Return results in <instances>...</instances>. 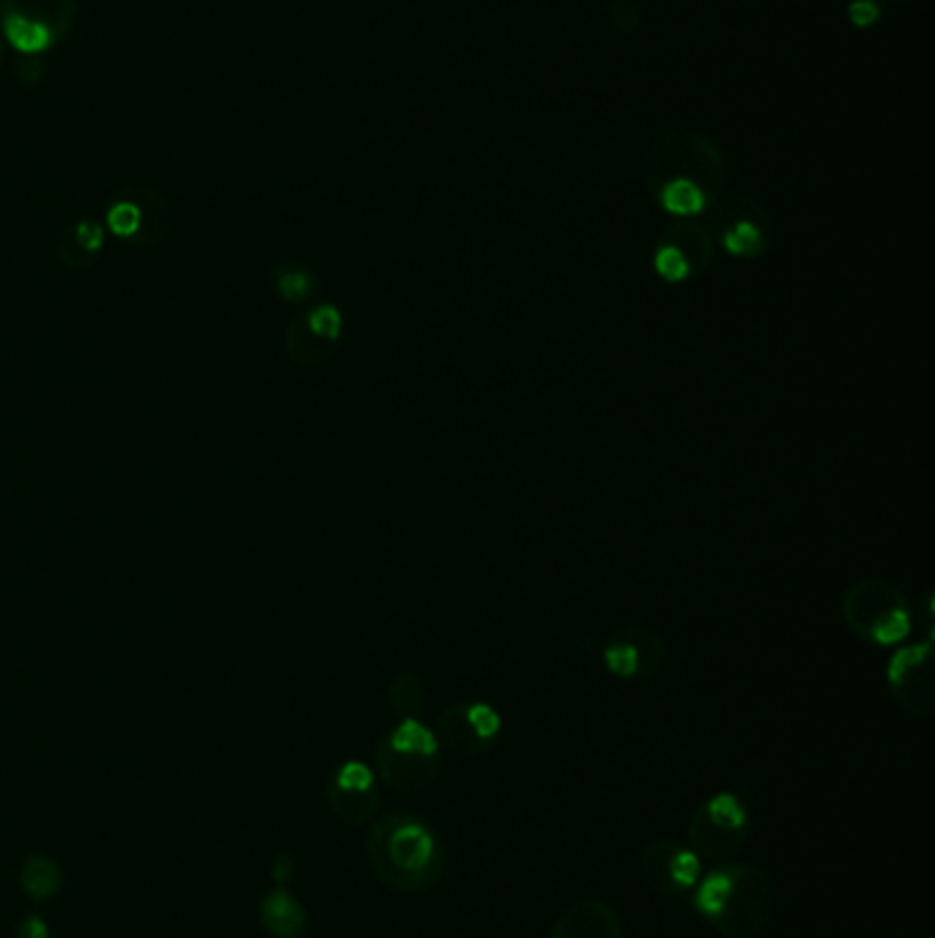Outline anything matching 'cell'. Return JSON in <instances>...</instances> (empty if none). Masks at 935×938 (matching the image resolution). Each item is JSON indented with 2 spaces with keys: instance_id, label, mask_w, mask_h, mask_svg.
Instances as JSON below:
<instances>
[{
  "instance_id": "6da1fadb",
  "label": "cell",
  "mask_w": 935,
  "mask_h": 938,
  "mask_svg": "<svg viewBox=\"0 0 935 938\" xmlns=\"http://www.w3.org/2000/svg\"><path fill=\"white\" fill-rule=\"evenodd\" d=\"M365 856L371 873L387 889L401 895H420L445 873V848L434 829L409 812H387L373 823Z\"/></svg>"
},
{
  "instance_id": "7a4b0ae2",
  "label": "cell",
  "mask_w": 935,
  "mask_h": 938,
  "mask_svg": "<svg viewBox=\"0 0 935 938\" xmlns=\"http://www.w3.org/2000/svg\"><path fill=\"white\" fill-rule=\"evenodd\" d=\"M694 911L724 938H757L776 911L774 881L755 864L713 867L691 892Z\"/></svg>"
},
{
  "instance_id": "3957f363",
  "label": "cell",
  "mask_w": 935,
  "mask_h": 938,
  "mask_svg": "<svg viewBox=\"0 0 935 938\" xmlns=\"http://www.w3.org/2000/svg\"><path fill=\"white\" fill-rule=\"evenodd\" d=\"M376 771L401 793L428 788L439 774V741L417 719H404L376 749Z\"/></svg>"
},
{
  "instance_id": "277c9868",
  "label": "cell",
  "mask_w": 935,
  "mask_h": 938,
  "mask_svg": "<svg viewBox=\"0 0 935 938\" xmlns=\"http://www.w3.org/2000/svg\"><path fill=\"white\" fill-rule=\"evenodd\" d=\"M80 0H0V36L20 55H42L75 28Z\"/></svg>"
},
{
  "instance_id": "5b68a950",
  "label": "cell",
  "mask_w": 935,
  "mask_h": 938,
  "mask_svg": "<svg viewBox=\"0 0 935 938\" xmlns=\"http://www.w3.org/2000/svg\"><path fill=\"white\" fill-rule=\"evenodd\" d=\"M686 834L697 856L730 862L749 837V812L735 793H716L694 810Z\"/></svg>"
},
{
  "instance_id": "8992f818",
  "label": "cell",
  "mask_w": 935,
  "mask_h": 938,
  "mask_svg": "<svg viewBox=\"0 0 935 938\" xmlns=\"http://www.w3.org/2000/svg\"><path fill=\"white\" fill-rule=\"evenodd\" d=\"M639 873L661 897H689L702 878V862L686 845L656 840L639 853Z\"/></svg>"
},
{
  "instance_id": "52a82bcc",
  "label": "cell",
  "mask_w": 935,
  "mask_h": 938,
  "mask_svg": "<svg viewBox=\"0 0 935 938\" xmlns=\"http://www.w3.org/2000/svg\"><path fill=\"white\" fill-rule=\"evenodd\" d=\"M327 804L346 826H365L379 810L376 774L360 760H346L327 785Z\"/></svg>"
},
{
  "instance_id": "ba28073f",
  "label": "cell",
  "mask_w": 935,
  "mask_h": 938,
  "mask_svg": "<svg viewBox=\"0 0 935 938\" xmlns=\"http://www.w3.org/2000/svg\"><path fill=\"white\" fill-rule=\"evenodd\" d=\"M889 683H892L897 703L911 714H930L933 708V675H930V648H908L894 656L889 664Z\"/></svg>"
},
{
  "instance_id": "9c48e42d",
  "label": "cell",
  "mask_w": 935,
  "mask_h": 938,
  "mask_svg": "<svg viewBox=\"0 0 935 938\" xmlns=\"http://www.w3.org/2000/svg\"><path fill=\"white\" fill-rule=\"evenodd\" d=\"M552 938H623V919L601 897H579L557 917Z\"/></svg>"
},
{
  "instance_id": "30bf717a",
  "label": "cell",
  "mask_w": 935,
  "mask_h": 938,
  "mask_svg": "<svg viewBox=\"0 0 935 938\" xmlns=\"http://www.w3.org/2000/svg\"><path fill=\"white\" fill-rule=\"evenodd\" d=\"M258 919H261V928L272 938H305V930H308L305 908L283 886L261 897Z\"/></svg>"
},
{
  "instance_id": "8fae6325",
  "label": "cell",
  "mask_w": 935,
  "mask_h": 938,
  "mask_svg": "<svg viewBox=\"0 0 935 938\" xmlns=\"http://www.w3.org/2000/svg\"><path fill=\"white\" fill-rule=\"evenodd\" d=\"M436 741L445 744L447 749H453L458 755H480L483 749L491 747V741L480 736V730L472 722L467 705H456V708H447L445 714L439 716V727H436Z\"/></svg>"
},
{
  "instance_id": "7c38bea8",
  "label": "cell",
  "mask_w": 935,
  "mask_h": 938,
  "mask_svg": "<svg viewBox=\"0 0 935 938\" xmlns=\"http://www.w3.org/2000/svg\"><path fill=\"white\" fill-rule=\"evenodd\" d=\"M20 889L31 903H50L64 889V873L55 859L31 853L20 867Z\"/></svg>"
},
{
  "instance_id": "4fadbf2b",
  "label": "cell",
  "mask_w": 935,
  "mask_h": 938,
  "mask_svg": "<svg viewBox=\"0 0 935 938\" xmlns=\"http://www.w3.org/2000/svg\"><path fill=\"white\" fill-rule=\"evenodd\" d=\"M623 637H626V640H615L606 648V667L615 672V675H620V678H634V675H639V672L645 670V661H642L639 645L631 640V634L623 631Z\"/></svg>"
},
{
  "instance_id": "5bb4252c",
  "label": "cell",
  "mask_w": 935,
  "mask_h": 938,
  "mask_svg": "<svg viewBox=\"0 0 935 938\" xmlns=\"http://www.w3.org/2000/svg\"><path fill=\"white\" fill-rule=\"evenodd\" d=\"M661 203H664V209L672 214H697L702 212V206H705V195L694 182H686V179H678V182H670L661 192Z\"/></svg>"
},
{
  "instance_id": "9a60e30c",
  "label": "cell",
  "mask_w": 935,
  "mask_h": 938,
  "mask_svg": "<svg viewBox=\"0 0 935 938\" xmlns=\"http://www.w3.org/2000/svg\"><path fill=\"white\" fill-rule=\"evenodd\" d=\"M423 700V683L417 681L415 675H401V678L393 683V689H390V703H393L395 711L404 716V719H417L420 708H423Z\"/></svg>"
},
{
  "instance_id": "2e32d148",
  "label": "cell",
  "mask_w": 935,
  "mask_h": 938,
  "mask_svg": "<svg viewBox=\"0 0 935 938\" xmlns=\"http://www.w3.org/2000/svg\"><path fill=\"white\" fill-rule=\"evenodd\" d=\"M724 247L733 253V256H755L757 250L763 247V236L755 223H735L727 234H724Z\"/></svg>"
},
{
  "instance_id": "e0dca14e",
  "label": "cell",
  "mask_w": 935,
  "mask_h": 938,
  "mask_svg": "<svg viewBox=\"0 0 935 938\" xmlns=\"http://www.w3.org/2000/svg\"><path fill=\"white\" fill-rule=\"evenodd\" d=\"M656 272H659L661 278L670 280V283H680V280L689 278V258L683 256V250L675 245H664L656 253Z\"/></svg>"
},
{
  "instance_id": "ac0fdd59",
  "label": "cell",
  "mask_w": 935,
  "mask_h": 938,
  "mask_svg": "<svg viewBox=\"0 0 935 938\" xmlns=\"http://www.w3.org/2000/svg\"><path fill=\"white\" fill-rule=\"evenodd\" d=\"M308 327L316 338L332 343V341H338L343 319H340L338 308H332V305H321V308H316L308 316Z\"/></svg>"
},
{
  "instance_id": "d6986e66",
  "label": "cell",
  "mask_w": 935,
  "mask_h": 938,
  "mask_svg": "<svg viewBox=\"0 0 935 938\" xmlns=\"http://www.w3.org/2000/svg\"><path fill=\"white\" fill-rule=\"evenodd\" d=\"M72 242H75L80 250H83L85 256H94L102 250L105 245V228L94 220H80V223L72 228Z\"/></svg>"
},
{
  "instance_id": "ffe728a7",
  "label": "cell",
  "mask_w": 935,
  "mask_h": 938,
  "mask_svg": "<svg viewBox=\"0 0 935 938\" xmlns=\"http://www.w3.org/2000/svg\"><path fill=\"white\" fill-rule=\"evenodd\" d=\"M14 75H17V80H20L22 86H36L44 75L42 58H39V55H20Z\"/></svg>"
},
{
  "instance_id": "44dd1931",
  "label": "cell",
  "mask_w": 935,
  "mask_h": 938,
  "mask_svg": "<svg viewBox=\"0 0 935 938\" xmlns=\"http://www.w3.org/2000/svg\"><path fill=\"white\" fill-rule=\"evenodd\" d=\"M308 288L310 278L305 272H286V275L280 278V291H283V297L286 299L308 297Z\"/></svg>"
},
{
  "instance_id": "7402d4cb",
  "label": "cell",
  "mask_w": 935,
  "mask_h": 938,
  "mask_svg": "<svg viewBox=\"0 0 935 938\" xmlns=\"http://www.w3.org/2000/svg\"><path fill=\"white\" fill-rule=\"evenodd\" d=\"M14 938H50V925L39 914H28L20 919Z\"/></svg>"
},
{
  "instance_id": "603a6c76",
  "label": "cell",
  "mask_w": 935,
  "mask_h": 938,
  "mask_svg": "<svg viewBox=\"0 0 935 938\" xmlns=\"http://www.w3.org/2000/svg\"><path fill=\"white\" fill-rule=\"evenodd\" d=\"M850 20L856 22V25H872V22L878 20V6L870 3V0H856L853 6H850Z\"/></svg>"
},
{
  "instance_id": "cb8c5ba5",
  "label": "cell",
  "mask_w": 935,
  "mask_h": 938,
  "mask_svg": "<svg viewBox=\"0 0 935 938\" xmlns=\"http://www.w3.org/2000/svg\"><path fill=\"white\" fill-rule=\"evenodd\" d=\"M291 875H294V859L288 853H280L275 859V867H272V878L277 881V886H283L291 881Z\"/></svg>"
},
{
  "instance_id": "d4e9b609",
  "label": "cell",
  "mask_w": 935,
  "mask_h": 938,
  "mask_svg": "<svg viewBox=\"0 0 935 938\" xmlns=\"http://www.w3.org/2000/svg\"><path fill=\"white\" fill-rule=\"evenodd\" d=\"M3 58H6V39L0 36V64H3Z\"/></svg>"
}]
</instances>
